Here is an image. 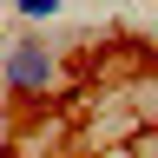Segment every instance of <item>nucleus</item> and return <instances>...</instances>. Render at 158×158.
Returning a JSON list of instances; mask_svg holds the SVG:
<instances>
[{
    "instance_id": "1",
    "label": "nucleus",
    "mask_w": 158,
    "mask_h": 158,
    "mask_svg": "<svg viewBox=\"0 0 158 158\" xmlns=\"http://www.w3.org/2000/svg\"><path fill=\"white\" fill-rule=\"evenodd\" d=\"M0 73H7V92L13 99H46L59 86V53L40 33H20L13 46H7V59H0Z\"/></svg>"
},
{
    "instance_id": "2",
    "label": "nucleus",
    "mask_w": 158,
    "mask_h": 158,
    "mask_svg": "<svg viewBox=\"0 0 158 158\" xmlns=\"http://www.w3.org/2000/svg\"><path fill=\"white\" fill-rule=\"evenodd\" d=\"M59 7H66V0H13V13H20V20H53Z\"/></svg>"
},
{
    "instance_id": "3",
    "label": "nucleus",
    "mask_w": 158,
    "mask_h": 158,
    "mask_svg": "<svg viewBox=\"0 0 158 158\" xmlns=\"http://www.w3.org/2000/svg\"><path fill=\"white\" fill-rule=\"evenodd\" d=\"M132 158H158V125H145V132L132 138Z\"/></svg>"
},
{
    "instance_id": "4",
    "label": "nucleus",
    "mask_w": 158,
    "mask_h": 158,
    "mask_svg": "<svg viewBox=\"0 0 158 158\" xmlns=\"http://www.w3.org/2000/svg\"><path fill=\"white\" fill-rule=\"evenodd\" d=\"M152 86H158V73H152Z\"/></svg>"
},
{
    "instance_id": "5",
    "label": "nucleus",
    "mask_w": 158,
    "mask_h": 158,
    "mask_svg": "<svg viewBox=\"0 0 158 158\" xmlns=\"http://www.w3.org/2000/svg\"><path fill=\"white\" fill-rule=\"evenodd\" d=\"M0 79H7V73H0Z\"/></svg>"
}]
</instances>
